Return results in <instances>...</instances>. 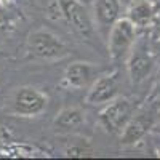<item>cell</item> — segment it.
I'll use <instances>...</instances> for the list:
<instances>
[{
    "mask_svg": "<svg viewBox=\"0 0 160 160\" xmlns=\"http://www.w3.org/2000/svg\"><path fill=\"white\" fill-rule=\"evenodd\" d=\"M158 11L160 7L154 0H135V2L130 3L125 18H128L138 29H144V28H151V24L154 22Z\"/></svg>",
    "mask_w": 160,
    "mask_h": 160,
    "instance_id": "obj_11",
    "label": "cell"
},
{
    "mask_svg": "<svg viewBox=\"0 0 160 160\" xmlns=\"http://www.w3.org/2000/svg\"><path fill=\"white\" fill-rule=\"evenodd\" d=\"M155 104H157V111H158V115H160V98H158V101Z\"/></svg>",
    "mask_w": 160,
    "mask_h": 160,
    "instance_id": "obj_21",
    "label": "cell"
},
{
    "mask_svg": "<svg viewBox=\"0 0 160 160\" xmlns=\"http://www.w3.org/2000/svg\"><path fill=\"white\" fill-rule=\"evenodd\" d=\"M158 115L157 111V104L154 102L152 106H144V108L135 111V114L131 115L128 120V123L120 133V139L122 144L130 146V144H136L139 142L146 135H149L154 123H155V117Z\"/></svg>",
    "mask_w": 160,
    "mask_h": 160,
    "instance_id": "obj_6",
    "label": "cell"
},
{
    "mask_svg": "<svg viewBox=\"0 0 160 160\" xmlns=\"http://www.w3.org/2000/svg\"><path fill=\"white\" fill-rule=\"evenodd\" d=\"M16 24H18V16L15 15V11L8 10L7 5H0V35L15 31Z\"/></svg>",
    "mask_w": 160,
    "mask_h": 160,
    "instance_id": "obj_13",
    "label": "cell"
},
{
    "mask_svg": "<svg viewBox=\"0 0 160 160\" xmlns=\"http://www.w3.org/2000/svg\"><path fill=\"white\" fill-rule=\"evenodd\" d=\"M120 0H93V21L101 31L109 34L111 28L120 19Z\"/></svg>",
    "mask_w": 160,
    "mask_h": 160,
    "instance_id": "obj_10",
    "label": "cell"
},
{
    "mask_svg": "<svg viewBox=\"0 0 160 160\" xmlns=\"http://www.w3.org/2000/svg\"><path fill=\"white\" fill-rule=\"evenodd\" d=\"M90 154H91V149L87 142H77L66 149V155L68 157H83V155H90Z\"/></svg>",
    "mask_w": 160,
    "mask_h": 160,
    "instance_id": "obj_14",
    "label": "cell"
},
{
    "mask_svg": "<svg viewBox=\"0 0 160 160\" xmlns=\"http://www.w3.org/2000/svg\"><path fill=\"white\" fill-rule=\"evenodd\" d=\"M26 53L32 59L55 61L69 55V48L61 37L48 29H37L26 40Z\"/></svg>",
    "mask_w": 160,
    "mask_h": 160,
    "instance_id": "obj_1",
    "label": "cell"
},
{
    "mask_svg": "<svg viewBox=\"0 0 160 160\" xmlns=\"http://www.w3.org/2000/svg\"><path fill=\"white\" fill-rule=\"evenodd\" d=\"M151 133H154V135H158V136H160V120L154 123V127H152Z\"/></svg>",
    "mask_w": 160,
    "mask_h": 160,
    "instance_id": "obj_18",
    "label": "cell"
},
{
    "mask_svg": "<svg viewBox=\"0 0 160 160\" xmlns=\"http://www.w3.org/2000/svg\"><path fill=\"white\" fill-rule=\"evenodd\" d=\"M154 66H155V55L151 47V40L146 38V35H141L138 37L127 58V69L131 82L135 85L142 83L152 74Z\"/></svg>",
    "mask_w": 160,
    "mask_h": 160,
    "instance_id": "obj_4",
    "label": "cell"
},
{
    "mask_svg": "<svg viewBox=\"0 0 160 160\" xmlns=\"http://www.w3.org/2000/svg\"><path fill=\"white\" fill-rule=\"evenodd\" d=\"M135 111L136 108L133 101L117 96L115 99L104 104V108L98 115V122L104 131L111 133V135H117V133H122Z\"/></svg>",
    "mask_w": 160,
    "mask_h": 160,
    "instance_id": "obj_5",
    "label": "cell"
},
{
    "mask_svg": "<svg viewBox=\"0 0 160 160\" xmlns=\"http://www.w3.org/2000/svg\"><path fill=\"white\" fill-rule=\"evenodd\" d=\"M98 75H99L98 66L91 64V62H85V61H75L66 68L61 83L66 88L80 90V88L90 87L96 80Z\"/></svg>",
    "mask_w": 160,
    "mask_h": 160,
    "instance_id": "obj_9",
    "label": "cell"
},
{
    "mask_svg": "<svg viewBox=\"0 0 160 160\" xmlns=\"http://www.w3.org/2000/svg\"><path fill=\"white\" fill-rule=\"evenodd\" d=\"M120 88V74L118 71H112L108 74H101L90 85L85 101L91 106H104L109 101L118 96Z\"/></svg>",
    "mask_w": 160,
    "mask_h": 160,
    "instance_id": "obj_7",
    "label": "cell"
},
{
    "mask_svg": "<svg viewBox=\"0 0 160 160\" xmlns=\"http://www.w3.org/2000/svg\"><path fill=\"white\" fill-rule=\"evenodd\" d=\"M11 0H0V5H8Z\"/></svg>",
    "mask_w": 160,
    "mask_h": 160,
    "instance_id": "obj_20",
    "label": "cell"
},
{
    "mask_svg": "<svg viewBox=\"0 0 160 160\" xmlns=\"http://www.w3.org/2000/svg\"><path fill=\"white\" fill-rule=\"evenodd\" d=\"M78 2H80V3H83V5H87V3L90 2V0H78Z\"/></svg>",
    "mask_w": 160,
    "mask_h": 160,
    "instance_id": "obj_22",
    "label": "cell"
},
{
    "mask_svg": "<svg viewBox=\"0 0 160 160\" xmlns=\"http://www.w3.org/2000/svg\"><path fill=\"white\" fill-rule=\"evenodd\" d=\"M53 127L58 133H77L85 127V112L75 106L64 108L55 117Z\"/></svg>",
    "mask_w": 160,
    "mask_h": 160,
    "instance_id": "obj_12",
    "label": "cell"
},
{
    "mask_svg": "<svg viewBox=\"0 0 160 160\" xmlns=\"http://www.w3.org/2000/svg\"><path fill=\"white\" fill-rule=\"evenodd\" d=\"M59 3L66 22L71 24V28L75 32H78L85 38H90L95 34V21L90 16L83 3H80L78 0H59Z\"/></svg>",
    "mask_w": 160,
    "mask_h": 160,
    "instance_id": "obj_8",
    "label": "cell"
},
{
    "mask_svg": "<svg viewBox=\"0 0 160 160\" xmlns=\"http://www.w3.org/2000/svg\"><path fill=\"white\" fill-rule=\"evenodd\" d=\"M152 138H154V149H155V154L160 157V136L158 135H154V133H151Z\"/></svg>",
    "mask_w": 160,
    "mask_h": 160,
    "instance_id": "obj_17",
    "label": "cell"
},
{
    "mask_svg": "<svg viewBox=\"0 0 160 160\" xmlns=\"http://www.w3.org/2000/svg\"><path fill=\"white\" fill-rule=\"evenodd\" d=\"M2 56H5V53H3V51H0V58H2Z\"/></svg>",
    "mask_w": 160,
    "mask_h": 160,
    "instance_id": "obj_23",
    "label": "cell"
},
{
    "mask_svg": "<svg viewBox=\"0 0 160 160\" xmlns=\"http://www.w3.org/2000/svg\"><path fill=\"white\" fill-rule=\"evenodd\" d=\"M48 108L47 93L35 87H19L13 91L8 101V112L18 117H37L43 114Z\"/></svg>",
    "mask_w": 160,
    "mask_h": 160,
    "instance_id": "obj_2",
    "label": "cell"
},
{
    "mask_svg": "<svg viewBox=\"0 0 160 160\" xmlns=\"http://www.w3.org/2000/svg\"><path fill=\"white\" fill-rule=\"evenodd\" d=\"M155 93H157V95H160V72H158V75L155 78Z\"/></svg>",
    "mask_w": 160,
    "mask_h": 160,
    "instance_id": "obj_19",
    "label": "cell"
},
{
    "mask_svg": "<svg viewBox=\"0 0 160 160\" xmlns=\"http://www.w3.org/2000/svg\"><path fill=\"white\" fill-rule=\"evenodd\" d=\"M138 28L128 18H120L108 34V50L114 62H127L130 51L138 40Z\"/></svg>",
    "mask_w": 160,
    "mask_h": 160,
    "instance_id": "obj_3",
    "label": "cell"
},
{
    "mask_svg": "<svg viewBox=\"0 0 160 160\" xmlns=\"http://www.w3.org/2000/svg\"><path fill=\"white\" fill-rule=\"evenodd\" d=\"M151 47H152V51H154L155 58L160 59V38L158 40H151Z\"/></svg>",
    "mask_w": 160,
    "mask_h": 160,
    "instance_id": "obj_16",
    "label": "cell"
},
{
    "mask_svg": "<svg viewBox=\"0 0 160 160\" xmlns=\"http://www.w3.org/2000/svg\"><path fill=\"white\" fill-rule=\"evenodd\" d=\"M160 38V11L155 16L154 22L151 24V40H158Z\"/></svg>",
    "mask_w": 160,
    "mask_h": 160,
    "instance_id": "obj_15",
    "label": "cell"
}]
</instances>
